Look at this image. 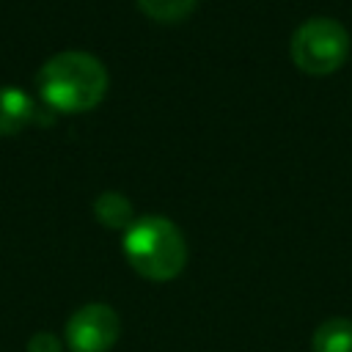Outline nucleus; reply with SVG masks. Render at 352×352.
I'll return each instance as SVG.
<instances>
[{
	"label": "nucleus",
	"mask_w": 352,
	"mask_h": 352,
	"mask_svg": "<svg viewBox=\"0 0 352 352\" xmlns=\"http://www.w3.org/2000/svg\"><path fill=\"white\" fill-rule=\"evenodd\" d=\"M60 349H63V344L52 333H36L28 341V352H60Z\"/></svg>",
	"instance_id": "9"
},
{
	"label": "nucleus",
	"mask_w": 352,
	"mask_h": 352,
	"mask_svg": "<svg viewBox=\"0 0 352 352\" xmlns=\"http://www.w3.org/2000/svg\"><path fill=\"white\" fill-rule=\"evenodd\" d=\"M121 336L118 314L104 302L77 308L66 322V346L72 352H107Z\"/></svg>",
	"instance_id": "4"
},
{
	"label": "nucleus",
	"mask_w": 352,
	"mask_h": 352,
	"mask_svg": "<svg viewBox=\"0 0 352 352\" xmlns=\"http://www.w3.org/2000/svg\"><path fill=\"white\" fill-rule=\"evenodd\" d=\"M36 118L33 99L16 85H0V135H14Z\"/></svg>",
	"instance_id": "5"
},
{
	"label": "nucleus",
	"mask_w": 352,
	"mask_h": 352,
	"mask_svg": "<svg viewBox=\"0 0 352 352\" xmlns=\"http://www.w3.org/2000/svg\"><path fill=\"white\" fill-rule=\"evenodd\" d=\"M38 96L60 113H85L96 107L107 91V72L88 52H58L36 74Z\"/></svg>",
	"instance_id": "1"
},
{
	"label": "nucleus",
	"mask_w": 352,
	"mask_h": 352,
	"mask_svg": "<svg viewBox=\"0 0 352 352\" xmlns=\"http://www.w3.org/2000/svg\"><path fill=\"white\" fill-rule=\"evenodd\" d=\"M349 55V36L338 19L311 16L292 36V58L308 74H330L344 66Z\"/></svg>",
	"instance_id": "3"
},
{
	"label": "nucleus",
	"mask_w": 352,
	"mask_h": 352,
	"mask_svg": "<svg viewBox=\"0 0 352 352\" xmlns=\"http://www.w3.org/2000/svg\"><path fill=\"white\" fill-rule=\"evenodd\" d=\"M94 214L102 226L107 228H129L135 223V212H132V204L126 201L124 192H116V190H107L102 192L96 201H94Z\"/></svg>",
	"instance_id": "7"
},
{
	"label": "nucleus",
	"mask_w": 352,
	"mask_h": 352,
	"mask_svg": "<svg viewBox=\"0 0 352 352\" xmlns=\"http://www.w3.org/2000/svg\"><path fill=\"white\" fill-rule=\"evenodd\" d=\"M124 256L138 275L173 280L187 264V242L176 223L162 214H146L124 231Z\"/></svg>",
	"instance_id": "2"
},
{
	"label": "nucleus",
	"mask_w": 352,
	"mask_h": 352,
	"mask_svg": "<svg viewBox=\"0 0 352 352\" xmlns=\"http://www.w3.org/2000/svg\"><path fill=\"white\" fill-rule=\"evenodd\" d=\"M314 352H352V319L330 316L324 319L311 338Z\"/></svg>",
	"instance_id": "6"
},
{
	"label": "nucleus",
	"mask_w": 352,
	"mask_h": 352,
	"mask_svg": "<svg viewBox=\"0 0 352 352\" xmlns=\"http://www.w3.org/2000/svg\"><path fill=\"white\" fill-rule=\"evenodd\" d=\"M138 6L157 22H179L195 8V0H138Z\"/></svg>",
	"instance_id": "8"
}]
</instances>
